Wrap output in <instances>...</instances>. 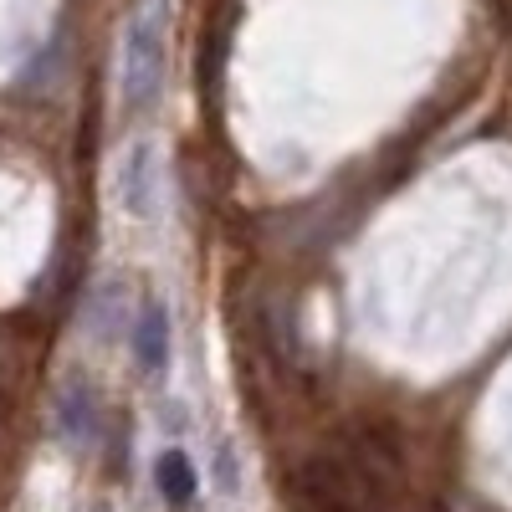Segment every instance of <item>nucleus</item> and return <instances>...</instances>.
Here are the masks:
<instances>
[{
    "mask_svg": "<svg viewBox=\"0 0 512 512\" xmlns=\"http://www.w3.org/2000/svg\"><path fill=\"white\" fill-rule=\"evenodd\" d=\"M164 21L159 11H139L123 26V57H118V103L123 113H149L164 93Z\"/></svg>",
    "mask_w": 512,
    "mask_h": 512,
    "instance_id": "1",
    "label": "nucleus"
},
{
    "mask_svg": "<svg viewBox=\"0 0 512 512\" xmlns=\"http://www.w3.org/2000/svg\"><path fill=\"white\" fill-rule=\"evenodd\" d=\"M113 195H118V210L128 221H139V226L154 221V210H159V159H154L149 139H134L123 149V159L113 169Z\"/></svg>",
    "mask_w": 512,
    "mask_h": 512,
    "instance_id": "2",
    "label": "nucleus"
},
{
    "mask_svg": "<svg viewBox=\"0 0 512 512\" xmlns=\"http://www.w3.org/2000/svg\"><path fill=\"white\" fill-rule=\"evenodd\" d=\"M57 431H62L67 446H98V436H103V405H98L93 379H82V374L62 379V390H57Z\"/></svg>",
    "mask_w": 512,
    "mask_h": 512,
    "instance_id": "3",
    "label": "nucleus"
},
{
    "mask_svg": "<svg viewBox=\"0 0 512 512\" xmlns=\"http://www.w3.org/2000/svg\"><path fill=\"white\" fill-rule=\"evenodd\" d=\"M128 344H134V359L144 374H159L169 364V313L159 297H144V308L128 318Z\"/></svg>",
    "mask_w": 512,
    "mask_h": 512,
    "instance_id": "4",
    "label": "nucleus"
},
{
    "mask_svg": "<svg viewBox=\"0 0 512 512\" xmlns=\"http://www.w3.org/2000/svg\"><path fill=\"white\" fill-rule=\"evenodd\" d=\"M154 482H159V497L169 502V507H190L195 502V492H200V477H195V461L185 456V451H159V461H154Z\"/></svg>",
    "mask_w": 512,
    "mask_h": 512,
    "instance_id": "5",
    "label": "nucleus"
},
{
    "mask_svg": "<svg viewBox=\"0 0 512 512\" xmlns=\"http://www.w3.org/2000/svg\"><path fill=\"white\" fill-rule=\"evenodd\" d=\"M118 318H123V287H118V282H103L98 297H93L88 323L98 328V338H113V333H118Z\"/></svg>",
    "mask_w": 512,
    "mask_h": 512,
    "instance_id": "6",
    "label": "nucleus"
},
{
    "mask_svg": "<svg viewBox=\"0 0 512 512\" xmlns=\"http://www.w3.org/2000/svg\"><path fill=\"white\" fill-rule=\"evenodd\" d=\"M88 512H108V507H88Z\"/></svg>",
    "mask_w": 512,
    "mask_h": 512,
    "instance_id": "7",
    "label": "nucleus"
}]
</instances>
